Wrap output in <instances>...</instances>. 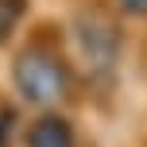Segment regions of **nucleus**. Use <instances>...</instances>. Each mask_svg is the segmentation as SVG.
Instances as JSON below:
<instances>
[{
    "instance_id": "1",
    "label": "nucleus",
    "mask_w": 147,
    "mask_h": 147,
    "mask_svg": "<svg viewBox=\"0 0 147 147\" xmlns=\"http://www.w3.org/2000/svg\"><path fill=\"white\" fill-rule=\"evenodd\" d=\"M16 81H20V89L31 97V101H58L62 93L70 89V78H66V66L62 62H54L51 54H23L20 66H16Z\"/></svg>"
},
{
    "instance_id": "2",
    "label": "nucleus",
    "mask_w": 147,
    "mask_h": 147,
    "mask_svg": "<svg viewBox=\"0 0 147 147\" xmlns=\"http://www.w3.org/2000/svg\"><path fill=\"white\" fill-rule=\"evenodd\" d=\"M27 143L31 147H74V132H70L66 120L47 116V120H39V124L27 132Z\"/></svg>"
},
{
    "instance_id": "3",
    "label": "nucleus",
    "mask_w": 147,
    "mask_h": 147,
    "mask_svg": "<svg viewBox=\"0 0 147 147\" xmlns=\"http://www.w3.org/2000/svg\"><path fill=\"white\" fill-rule=\"evenodd\" d=\"M20 0H0V39H4L8 35V27H12V23H16V16H20Z\"/></svg>"
},
{
    "instance_id": "4",
    "label": "nucleus",
    "mask_w": 147,
    "mask_h": 147,
    "mask_svg": "<svg viewBox=\"0 0 147 147\" xmlns=\"http://www.w3.org/2000/svg\"><path fill=\"white\" fill-rule=\"evenodd\" d=\"M12 120H16L12 109H0V147L8 143V128H12Z\"/></svg>"
},
{
    "instance_id": "5",
    "label": "nucleus",
    "mask_w": 147,
    "mask_h": 147,
    "mask_svg": "<svg viewBox=\"0 0 147 147\" xmlns=\"http://www.w3.org/2000/svg\"><path fill=\"white\" fill-rule=\"evenodd\" d=\"M128 12H147V0H120Z\"/></svg>"
}]
</instances>
